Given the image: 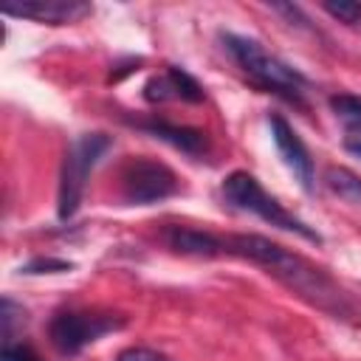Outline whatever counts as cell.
I'll list each match as a JSON object with an SVG mask.
<instances>
[{
    "label": "cell",
    "instance_id": "cell-1",
    "mask_svg": "<svg viewBox=\"0 0 361 361\" xmlns=\"http://www.w3.org/2000/svg\"><path fill=\"white\" fill-rule=\"evenodd\" d=\"M223 251L262 265L268 274H274L282 285L296 290L302 299H307L319 310H324L336 319L353 316V305H350L347 293L319 265L282 248L279 243H271L268 237H259V234H228V237H223Z\"/></svg>",
    "mask_w": 361,
    "mask_h": 361
},
{
    "label": "cell",
    "instance_id": "cell-2",
    "mask_svg": "<svg viewBox=\"0 0 361 361\" xmlns=\"http://www.w3.org/2000/svg\"><path fill=\"white\" fill-rule=\"evenodd\" d=\"M223 48L231 54V59L240 65V71L254 79L262 90L276 93L293 104H305L302 102V87H305V76L285 65L282 59H276L274 54H268L257 39L240 37V34H220Z\"/></svg>",
    "mask_w": 361,
    "mask_h": 361
},
{
    "label": "cell",
    "instance_id": "cell-3",
    "mask_svg": "<svg viewBox=\"0 0 361 361\" xmlns=\"http://www.w3.org/2000/svg\"><path fill=\"white\" fill-rule=\"evenodd\" d=\"M223 197H226L228 206H234L240 212H251V214L262 217L265 223H271V226H276L282 231H293V234H299V237H305L310 243H322L319 231H313L307 223L293 217L282 203H276L259 186V180L245 169H234L231 175L223 178Z\"/></svg>",
    "mask_w": 361,
    "mask_h": 361
},
{
    "label": "cell",
    "instance_id": "cell-4",
    "mask_svg": "<svg viewBox=\"0 0 361 361\" xmlns=\"http://www.w3.org/2000/svg\"><path fill=\"white\" fill-rule=\"evenodd\" d=\"M107 149H110V138L104 133H82L65 149L62 169H59V192H56L59 220H68V217L76 214V209L82 203V195H85V180Z\"/></svg>",
    "mask_w": 361,
    "mask_h": 361
},
{
    "label": "cell",
    "instance_id": "cell-5",
    "mask_svg": "<svg viewBox=\"0 0 361 361\" xmlns=\"http://www.w3.org/2000/svg\"><path fill=\"white\" fill-rule=\"evenodd\" d=\"M178 175L152 158H133L121 169V197L133 206H149L178 192Z\"/></svg>",
    "mask_w": 361,
    "mask_h": 361
},
{
    "label": "cell",
    "instance_id": "cell-6",
    "mask_svg": "<svg viewBox=\"0 0 361 361\" xmlns=\"http://www.w3.org/2000/svg\"><path fill=\"white\" fill-rule=\"evenodd\" d=\"M124 327V316H110V313H73V310H62L51 319L48 324V336L51 344L62 353V355H76L79 350H85L87 344H93L96 338H102L104 333H113Z\"/></svg>",
    "mask_w": 361,
    "mask_h": 361
},
{
    "label": "cell",
    "instance_id": "cell-7",
    "mask_svg": "<svg viewBox=\"0 0 361 361\" xmlns=\"http://www.w3.org/2000/svg\"><path fill=\"white\" fill-rule=\"evenodd\" d=\"M268 127H271V138L285 161V166L293 172V178L302 183V189H313V158L305 147V141L299 138V133L282 118V116H268Z\"/></svg>",
    "mask_w": 361,
    "mask_h": 361
},
{
    "label": "cell",
    "instance_id": "cell-8",
    "mask_svg": "<svg viewBox=\"0 0 361 361\" xmlns=\"http://www.w3.org/2000/svg\"><path fill=\"white\" fill-rule=\"evenodd\" d=\"M0 11L8 17H25V20L48 23V25H65V23H76V20L87 17L93 8H90V3H82V0H23V3L6 0L0 6Z\"/></svg>",
    "mask_w": 361,
    "mask_h": 361
},
{
    "label": "cell",
    "instance_id": "cell-9",
    "mask_svg": "<svg viewBox=\"0 0 361 361\" xmlns=\"http://www.w3.org/2000/svg\"><path fill=\"white\" fill-rule=\"evenodd\" d=\"M144 99L152 102V104H164V102H192V104H197V102H203V87L186 71L169 65L164 73L147 79Z\"/></svg>",
    "mask_w": 361,
    "mask_h": 361
},
{
    "label": "cell",
    "instance_id": "cell-10",
    "mask_svg": "<svg viewBox=\"0 0 361 361\" xmlns=\"http://www.w3.org/2000/svg\"><path fill=\"white\" fill-rule=\"evenodd\" d=\"M164 240L172 251L186 254V257H217L223 254V237L189 226H169L164 231Z\"/></svg>",
    "mask_w": 361,
    "mask_h": 361
},
{
    "label": "cell",
    "instance_id": "cell-11",
    "mask_svg": "<svg viewBox=\"0 0 361 361\" xmlns=\"http://www.w3.org/2000/svg\"><path fill=\"white\" fill-rule=\"evenodd\" d=\"M135 127H141L144 133L172 144L175 149L186 152V155H203L209 149L206 133L197 127H180V124H169V121H135Z\"/></svg>",
    "mask_w": 361,
    "mask_h": 361
},
{
    "label": "cell",
    "instance_id": "cell-12",
    "mask_svg": "<svg viewBox=\"0 0 361 361\" xmlns=\"http://www.w3.org/2000/svg\"><path fill=\"white\" fill-rule=\"evenodd\" d=\"M324 183L333 195H338L347 203H361V175L347 166H327Z\"/></svg>",
    "mask_w": 361,
    "mask_h": 361
},
{
    "label": "cell",
    "instance_id": "cell-13",
    "mask_svg": "<svg viewBox=\"0 0 361 361\" xmlns=\"http://www.w3.org/2000/svg\"><path fill=\"white\" fill-rule=\"evenodd\" d=\"M330 110L344 124V130L347 127H361V96H355V93L330 96Z\"/></svg>",
    "mask_w": 361,
    "mask_h": 361
},
{
    "label": "cell",
    "instance_id": "cell-14",
    "mask_svg": "<svg viewBox=\"0 0 361 361\" xmlns=\"http://www.w3.org/2000/svg\"><path fill=\"white\" fill-rule=\"evenodd\" d=\"M0 322H3V347H6V344H11V338L17 333V324L20 327L25 324V310L6 296L3 305H0Z\"/></svg>",
    "mask_w": 361,
    "mask_h": 361
},
{
    "label": "cell",
    "instance_id": "cell-15",
    "mask_svg": "<svg viewBox=\"0 0 361 361\" xmlns=\"http://www.w3.org/2000/svg\"><path fill=\"white\" fill-rule=\"evenodd\" d=\"M322 8L330 17H336L338 23L361 25V3L358 0H327V3H322Z\"/></svg>",
    "mask_w": 361,
    "mask_h": 361
},
{
    "label": "cell",
    "instance_id": "cell-16",
    "mask_svg": "<svg viewBox=\"0 0 361 361\" xmlns=\"http://www.w3.org/2000/svg\"><path fill=\"white\" fill-rule=\"evenodd\" d=\"M59 271H71V262H65V259H31L25 268H23V274H59Z\"/></svg>",
    "mask_w": 361,
    "mask_h": 361
},
{
    "label": "cell",
    "instance_id": "cell-17",
    "mask_svg": "<svg viewBox=\"0 0 361 361\" xmlns=\"http://www.w3.org/2000/svg\"><path fill=\"white\" fill-rule=\"evenodd\" d=\"M116 361H166V355H161L158 350H149V347H127L116 355Z\"/></svg>",
    "mask_w": 361,
    "mask_h": 361
},
{
    "label": "cell",
    "instance_id": "cell-18",
    "mask_svg": "<svg viewBox=\"0 0 361 361\" xmlns=\"http://www.w3.org/2000/svg\"><path fill=\"white\" fill-rule=\"evenodd\" d=\"M3 361H39V358L23 344H6L3 347Z\"/></svg>",
    "mask_w": 361,
    "mask_h": 361
},
{
    "label": "cell",
    "instance_id": "cell-19",
    "mask_svg": "<svg viewBox=\"0 0 361 361\" xmlns=\"http://www.w3.org/2000/svg\"><path fill=\"white\" fill-rule=\"evenodd\" d=\"M344 149L355 158H361V127H347L344 130Z\"/></svg>",
    "mask_w": 361,
    "mask_h": 361
}]
</instances>
